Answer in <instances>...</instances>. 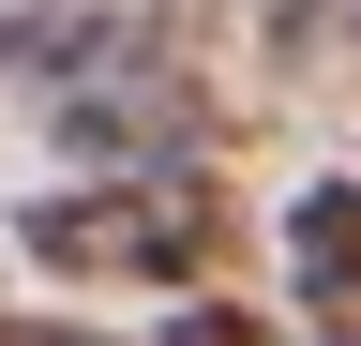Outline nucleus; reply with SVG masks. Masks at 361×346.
<instances>
[{
    "label": "nucleus",
    "instance_id": "f257e3e1",
    "mask_svg": "<svg viewBox=\"0 0 361 346\" xmlns=\"http://www.w3.org/2000/svg\"><path fill=\"white\" fill-rule=\"evenodd\" d=\"M16 241H30L61 286H180V271H211L226 211H211L196 166H106V181L16 196Z\"/></svg>",
    "mask_w": 361,
    "mask_h": 346
},
{
    "label": "nucleus",
    "instance_id": "f03ea898",
    "mask_svg": "<svg viewBox=\"0 0 361 346\" xmlns=\"http://www.w3.org/2000/svg\"><path fill=\"white\" fill-rule=\"evenodd\" d=\"M45 91H61V121H75V136H106L121 166H196V75H180L151 30L106 46V61H75V75H45Z\"/></svg>",
    "mask_w": 361,
    "mask_h": 346
},
{
    "label": "nucleus",
    "instance_id": "7ed1b4c3",
    "mask_svg": "<svg viewBox=\"0 0 361 346\" xmlns=\"http://www.w3.org/2000/svg\"><path fill=\"white\" fill-rule=\"evenodd\" d=\"M286 286L316 346H361V181H301L286 211Z\"/></svg>",
    "mask_w": 361,
    "mask_h": 346
},
{
    "label": "nucleus",
    "instance_id": "20e7f679",
    "mask_svg": "<svg viewBox=\"0 0 361 346\" xmlns=\"http://www.w3.org/2000/svg\"><path fill=\"white\" fill-rule=\"evenodd\" d=\"M135 30H151V0H0V61H45V75L135 46Z\"/></svg>",
    "mask_w": 361,
    "mask_h": 346
},
{
    "label": "nucleus",
    "instance_id": "39448f33",
    "mask_svg": "<svg viewBox=\"0 0 361 346\" xmlns=\"http://www.w3.org/2000/svg\"><path fill=\"white\" fill-rule=\"evenodd\" d=\"M166 346H301V331H271V316H241V301H180V331Z\"/></svg>",
    "mask_w": 361,
    "mask_h": 346
},
{
    "label": "nucleus",
    "instance_id": "423d86ee",
    "mask_svg": "<svg viewBox=\"0 0 361 346\" xmlns=\"http://www.w3.org/2000/svg\"><path fill=\"white\" fill-rule=\"evenodd\" d=\"M0 346H90V331H45V316H0Z\"/></svg>",
    "mask_w": 361,
    "mask_h": 346
}]
</instances>
